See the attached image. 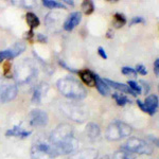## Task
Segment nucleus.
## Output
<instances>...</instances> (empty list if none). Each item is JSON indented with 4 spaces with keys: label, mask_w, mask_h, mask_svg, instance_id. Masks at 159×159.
<instances>
[{
    "label": "nucleus",
    "mask_w": 159,
    "mask_h": 159,
    "mask_svg": "<svg viewBox=\"0 0 159 159\" xmlns=\"http://www.w3.org/2000/svg\"><path fill=\"white\" fill-rule=\"evenodd\" d=\"M25 50V45L24 43H16L12 48H10V49L0 51V61L16 57V56H18L19 54H21Z\"/></svg>",
    "instance_id": "11"
},
{
    "label": "nucleus",
    "mask_w": 159,
    "mask_h": 159,
    "mask_svg": "<svg viewBox=\"0 0 159 159\" xmlns=\"http://www.w3.org/2000/svg\"><path fill=\"white\" fill-rule=\"evenodd\" d=\"M112 98L115 99L116 103L118 105H120V106H124L125 104L130 103V100L127 98V97H125L124 94H121V93H114L112 94Z\"/></svg>",
    "instance_id": "22"
},
{
    "label": "nucleus",
    "mask_w": 159,
    "mask_h": 159,
    "mask_svg": "<svg viewBox=\"0 0 159 159\" xmlns=\"http://www.w3.org/2000/svg\"><path fill=\"white\" fill-rule=\"evenodd\" d=\"M140 83L142 84L143 86H144V92H145V93H148V92L150 91V86H148V83H145L144 81H141Z\"/></svg>",
    "instance_id": "32"
},
{
    "label": "nucleus",
    "mask_w": 159,
    "mask_h": 159,
    "mask_svg": "<svg viewBox=\"0 0 159 159\" xmlns=\"http://www.w3.org/2000/svg\"><path fill=\"white\" fill-rule=\"evenodd\" d=\"M94 74L92 71L88 70V69H84V70L79 71V75L82 81L86 84L87 86L93 87L96 86V80H94Z\"/></svg>",
    "instance_id": "15"
},
{
    "label": "nucleus",
    "mask_w": 159,
    "mask_h": 159,
    "mask_svg": "<svg viewBox=\"0 0 159 159\" xmlns=\"http://www.w3.org/2000/svg\"><path fill=\"white\" fill-rule=\"evenodd\" d=\"M112 159H134V158H133L127 152H124V151H118V152L114 154Z\"/></svg>",
    "instance_id": "25"
},
{
    "label": "nucleus",
    "mask_w": 159,
    "mask_h": 159,
    "mask_svg": "<svg viewBox=\"0 0 159 159\" xmlns=\"http://www.w3.org/2000/svg\"><path fill=\"white\" fill-rule=\"evenodd\" d=\"M132 126L124 122L115 121L110 123L105 133V137L108 141H118L132 134Z\"/></svg>",
    "instance_id": "4"
},
{
    "label": "nucleus",
    "mask_w": 159,
    "mask_h": 159,
    "mask_svg": "<svg viewBox=\"0 0 159 159\" xmlns=\"http://www.w3.org/2000/svg\"><path fill=\"white\" fill-rule=\"evenodd\" d=\"M46 89H48V87L46 84H40V85L36 86V88L34 89L33 92V97H32V102L35 104H38L42 102L43 97V92L46 93Z\"/></svg>",
    "instance_id": "17"
},
{
    "label": "nucleus",
    "mask_w": 159,
    "mask_h": 159,
    "mask_svg": "<svg viewBox=\"0 0 159 159\" xmlns=\"http://www.w3.org/2000/svg\"><path fill=\"white\" fill-rule=\"evenodd\" d=\"M86 134L91 140H94L100 136V127L96 123H88L86 126Z\"/></svg>",
    "instance_id": "19"
},
{
    "label": "nucleus",
    "mask_w": 159,
    "mask_h": 159,
    "mask_svg": "<svg viewBox=\"0 0 159 159\" xmlns=\"http://www.w3.org/2000/svg\"><path fill=\"white\" fill-rule=\"evenodd\" d=\"M98 52H99V54H100V56H101L102 58H104V60H107V54H106V52H105V50H104L103 47H99L98 48Z\"/></svg>",
    "instance_id": "30"
},
{
    "label": "nucleus",
    "mask_w": 159,
    "mask_h": 159,
    "mask_svg": "<svg viewBox=\"0 0 159 159\" xmlns=\"http://www.w3.org/2000/svg\"><path fill=\"white\" fill-rule=\"evenodd\" d=\"M154 72H155L156 76H159V60L155 61V64H154Z\"/></svg>",
    "instance_id": "31"
},
{
    "label": "nucleus",
    "mask_w": 159,
    "mask_h": 159,
    "mask_svg": "<svg viewBox=\"0 0 159 159\" xmlns=\"http://www.w3.org/2000/svg\"><path fill=\"white\" fill-rule=\"evenodd\" d=\"M55 153L51 147L49 140L38 139L33 143L31 148V158L32 159H54Z\"/></svg>",
    "instance_id": "5"
},
{
    "label": "nucleus",
    "mask_w": 159,
    "mask_h": 159,
    "mask_svg": "<svg viewBox=\"0 0 159 159\" xmlns=\"http://www.w3.org/2000/svg\"><path fill=\"white\" fill-rule=\"evenodd\" d=\"M49 121L47 112L40 109H33L30 114V124L32 126H46Z\"/></svg>",
    "instance_id": "10"
},
{
    "label": "nucleus",
    "mask_w": 159,
    "mask_h": 159,
    "mask_svg": "<svg viewBox=\"0 0 159 159\" xmlns=\"http://www.w3.org/2000/svg\"><path fill=\"white\" fill-rule=\"evenodd\" d=\"M49 142L55 155L71 154L79 148V141L73 135V129L67 123L57 125L52 130Z\"/></svg>",
    "instance_id": "1"
},
{
    "label": "nucleus",
    "mask_w": 159,
    "mask_h": 159,
    "mask_svg": "<svg viewBox=\"0 0 159 159\" xmlns=\"http://www.w3.org/2000/svg\"><path fill=\"white\" fill-rule=\"evenodd\" d=\"M18 88L13 80L3 76L0 78V103H7L14 100L17 96Z\"/></svg>",
    "instance_id": "7"
},
{
    "label": "nucleus",
    "mask_w": 159,
    "mask_h": 159,
    "mask_svg": "<svg viewBox=\"0 0 159 159\" xmlns=\"http://www.w3.org/2000/svg\"><path fill=\"white\" fill-rule=\"evenodd\" d=\"M127 85H129V88L132 89V90L134 91L136 94H141V92H142V89H141V86L137 83V82H135V81H129Z\"/></svg>",
    "instance_id": "26"
},
{
    "label": "nucleus",
    "mask_w": 159,
    "mask_h": 159,
    "mask_svg": "<svg viewBox=\"0 0 159 159\" xmlns=\"http://www.w3.org/2000/svg\"><path fill=\"white\" fill-rule=\"evenodd\" d=\"M37 37H38V39H39V40H43V42H46V40H47V39H46V37L42 36V34H38Z\"/></svg>",
    "instance_id": "33"
},
{
    "label": "nucleus",
    "mask_w": 159,
    "mask_h": 159,
    "mask_svg": "<svg viewBox=\"0 0 159 159\" xmlns=\"http://www.w3.org/2000/svg\"><path fill=\"white\" fill-rule=\"evenodd\" d=\"M37 75V69L29 60L20 61L15 69V78L19 84H27L33 81Z\"/></svg>",
    "instance_id": "3"
},
{
    "label": "nucleus",
    "mask_w": 159,
    "mask_h": 159,
    "mask_svg": "<svg viewBox=\"0 0 159 159\" xmlns=\"http://www.w3.org/2000/svg\"><path fill=\"white\" fill-rule=\"evenodd\" d=\"M82 10L86 15H90L94 10V6L92 1H84L82 3Z\"/></svg>",
    "instance_id": "24"
},
{
    "label": "nucleus",
    "mask_w": 159,
    "mask_h": 159,
    "mask_svg": "<svg viewBox=\"0 0 159 159\" xmlns=\"http://www.w3.org/2000/svg\"><path fill=\"white\" fill-rule=\"evenodd\" d=\"M43 4L49 9H66V7L63 3L55 1V0H43Z\"/></svg>",
    "instance_id": "23"
},
{
    "label": "nucleus",
    "mask_w": 159,
    "mask_h": 159,
    "mask_svg": "<svg viewBox=\"0 0 159 159\" xmlns=\"http://www.w3.org/2000/svg\"><path fill=\"white\" fill-rule=\"evenodd\" d=\"M122 73L124 75H129V76H135L137 75V72H136L135 69L130 68V67H123L122 68Z\"/></svg>",
    "instance_id": "27"
},
{
    "label": "nucleus",
    "mask_w": 159,
    "mask_h": 159,
    "mask_svg": "<svg viewBox=\"0 0 159 159\" xmlns=\"http://www.w3.org/2000/svg\"><path fill=\"white\" fill-rule=\"evenodd\" d=\"M65 2L66 3H68V4H70V6H73V1H69V0H65Z\"/></svg>",
    "instance_id": "34"
},
{
    "label": "nucleus",
    "mask_w": 159,
    "mask_h": 159,
    "mask_svg": "<svg viewBox=\"0 0 159 159\" xmlns=\"http://www.w3.org/2000/svg\"><path fill=\"white\" fill-rule=\"evenodd\" d=\"M82 20V13L81 12H73L68 16L66 21L64 22V29L66 31H72Z\"/></svg>",
    "instance_id": "12"
},
{
    "label": "nucleus",
    "mask_w": 159,
    "mask_h": 159,
    "mask_svg": "<svg viewBox=\"0 0 159 159\" xmlns=\"http://www.w3.org/2000/svg\"><path fill=\"white\" fill-rule=\"evenodd\" d=\"M6 135L7 137H20V138H25L28 136L31 135L30 130H25V129H22L21 126H14L13 129H10L6 133Z\"/></svg>",
    "instance_id": "16"
},
{
    "label": "nucleus",
    "mask_w": 159,
    "mask_h": 159,
    "mask_svg": "<svg viewBox=\"0 0 159 159\" xmlns=\"http://www.w3.org/2000/svg\"><path fill=\"white\" fill-rule=\"evenodd\" d=\"M140 22H144V19L142 18V17H134V18L132 19V21H130V25H136V24H140Z\"/></svg>",
    "instance_id": "29"
},
{
    "label": "nucleus",
    "mask_w": 159,
    "mask_h": 159,
    "mask_svg": "<svg viewBox=\"0 0 159 159\" xmlns=\"http://www.w3.org/2000/svg\"><path fill=\"white\" fill-rule=\"evenodd\" d=\"M58 91L64 97L72 100H83L87 97V91L84 86L73 78H63L56 83Z\"/></svg>",
    "instance_id": "2"
},
{
    "label": "nucleus",
    "mask_w": 159,
    "mask_h": 159,
    "mask_svg": "<svg viewBox=\"0 0 159 159\" xmlns=\"http://www.w3.org/2000/svg\"><path fill=\"white\" fill-rule=\"evenodd\" d=\"M61 110L69 119L75 122H84L88 118V112L83 106L72 103H64L61 105Z\"/></svg>",
    "instance_id": "8"
},
{
    "label": "nucleus",
    "mask_w": 159,
    "mask_h": 159,
    "mask_svg": "<svg viewBox=\"0 0 159 159\" xmlns=\"http://www.w3.org/2000/svg\"><path fill=\"white\" fill-rule=\"evenodd\" d=\"M137 104L144 112H148V115L153 116V115H155V112L158 109V97L156 94H150L145 99L144 103H142V102L138 100Z\"/></svg>",
    "instance_id": "9"
},
{
    "label": "nucleus",
    "mask_w": 159,
    "mask_h": 159,
    "mask_svg": "<svg viewBox=\"0 0 159 159\" xmlns=\"http://www.w3.org/2000/svg\"><path fill=\"white\" fill-rule=\"evenodd\" d=\"M25 20H27V24L31 29H35V28H37L40 24L39 18L32 12L27 13V15H25Z\"/></svg>",
    "instance_id": "20"
},
{
    "label": "nucleus",
    "mask_w": 159,
    "mask_h": 159,
    "mask_svg": "<svg viewBox=\"0 0 159 159\" xmlns=\"http://www.w3.org/2000/svg\"><path fill=\"white\" fill-rule=\"evenodd\" d=\"M98 158V151L94 148H84L79 152L70 155L69 159H97Z\"/></svg>",
    "instance_id": "13"
},
{
    "label": "nucleus",
    "mask_w": 159,
    "mask_h": 159,
    "mask_svg": "<svg viewBox=\"0 0 159 159\" xmlns=\"http://www.w3.org/2000/svg\"><path fill=\"white\" fill-rule=\"evenodd\" d=\"M135 70H136V72L140 73L141 75H147V74H148L147 68H145L143 65H137V67H136Z\"/></svg>",
    "instance_id": "28"
},
{
    "label": "nucleus",
    "mask_w": 159,
    "mask_h": 159,
    "mask_svg": "<svg viewBox=\"0 0 159 159\" xmlns=\"http://www.w3.org/2000/svg\"><path fill=\"white\" fill-rule=\"evenodd\" d=\"M125 24H126V18L123 14H120V13H117L114 16V21H112V25L116 28H121L123 27Z\"/></svg>",
    "instance_id": "21"
},
{
    "label": "nucleus",
    "mask_w": 159,
    "mask_h": 159,
    "mask_svg": "<svg viewBox=\"0 0 159 159\" xmlns=\"http://www.w3.org/2000/svg\"><path fill=\"white\" fill-rule=\"evenodd\" d=\"M101 159H110V157H109V156H107V155H106V156H104V157H102Z\"/></svg>",
    "instance_id": "35"
},
{
    "label": "nucleus",
    "mask_w": 159,
    "mask_h": 159,
    "mask_svg": "<svg viewBox=\"0 0 159 159\" xmlns=\"http://www.w3.org/2000/svg\"><path fill=\"white\" fill-rule=\"evenodd\" d=\"M123 150L129 153L141 154V155H151L153 153V148L145 140L138 137L129 138L126 142L123 144Z\"/></svg>",
    "instance_id": "6"
},
{
    "label": "nucleus",
    "mask_w": 159,
    "mask_h": 159,
    "mask_svg": "<svg viewBox=\"0 0 159 159\" xmlns=\"http://www.w3.org/2000/svg\"><path fill=\"white\" fill-rule=\"evenodd\" d=\"M104 82L108 86H111L112 88L117 89V90H120V91H122V92H125V93H129V94H132V96H137V94H136L135 92L129 88V85H126V84L118 83V82L111 81V80H109V79H104Z\"/></svg>",
    "instance_id": "14"
},
{
    "label": "nucleus",
    "mask_w": 159,
    "mask_h": 159,
    "mask_svg": "<svg viewBox=\"0 0 159 159\" xmlns=\"http://www.w3.org/2000/svg\"><path fill=\"white\" fill-rule=\"evenodd\" d=\"M94 80H96V87L98 89V91L102 96H108L109 94V86L104 82V80H102L98 74H94Z\"/></svg>",
    "instance_id": "18"
}]
</instances>
